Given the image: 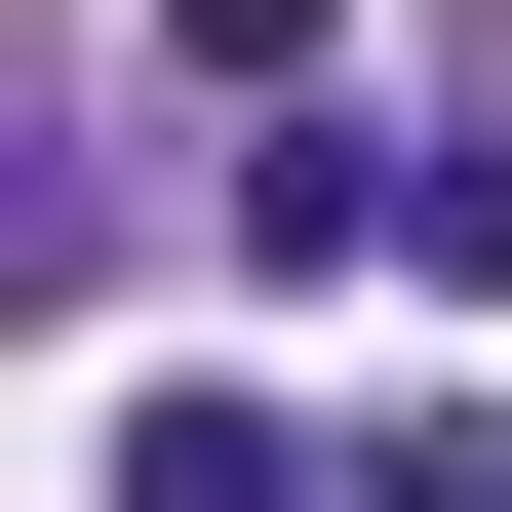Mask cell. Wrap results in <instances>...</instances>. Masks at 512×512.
I'll return each mask as SVG.
<instances>
[{
	"label": "cell",
	"mask_w": 512,
	"mask_h": 512,
	"mask_svg": "<svg viewBox=\"0 0 512 512\" xmlns=\"http://www.w3.org/2000/svg\"><path fill=\"white\" fill-rule=\"evenodd\" d=\"M119 512H355V473L276 434V394H119Z\"/></svg>",
	"instance_id": "cell-1"
},
{
	"label": "cell",
	"mask_w": 512,
	"mask_h": 512,
	"mask_svg": "<svg viewBox=\"0 0 512 512\" xmlns=\"http://www.w3.org/2000/svg\"><path fill=\"white\" fill-rule=\"evenodd\" d=\"M394 276H434V316H512V119H434V197H394Z\"/></svg>",
	"instance_id": "cell-2"
},
{
	"label": "cell",
	"mask_w": 512,
	"mask_h": 512,
	"mask_svg": "<svg viewBox=\"0 0 512 512\" xmlns=\"http://www.w3.org/2000/svg\"><path fill=\"white\" fill-rule=\"evenodd\" d=\"M355 512H512V434H355Z\"/></svg>",
	"instance_id": "cell-3"
}]
</instances>
